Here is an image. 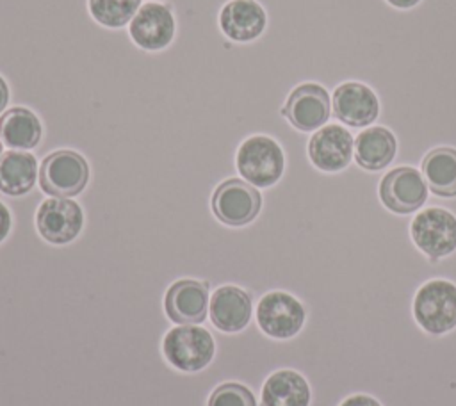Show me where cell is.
<instances>
[{
    "label": "cell",
    "mask_w": 456,
    "mask_h": 406,
    "mask_svg": "<svg viewBox=\"0 0 456 406\" xmlns=\"http://www.w3.org/2000/svg\"><path fill=\"white\" fill-rule=\"evenodd\" d=\"M36 224L41 237L52 244H68L82 230V208L69 198H48L36 214Z\"/></svg>",
    "instance_id": "10"
},
{
    "label": "cell",
    "mask_w": 456,
    "mask_h": 406,
    "mask_svg": "<svg viewBox=\"0 0 456 406\" xmlns=\"http://www.w3.org/2000/svg\"><path fill=\"white\" fill-rule=\"evenodd\" d=\"M89 180L86 158L71 150L50 153L39 167V185L53 198H71L84 191Z\"/></svg>",
    "instance_id": "5"
},
{
    "label": "cell",
    "mask_w": 456,
    "mask_h": 406,
    "mask_svg": "<svg viewBox=\"0 0 456 406\" xmlns=\"http://www.w3.org/2000/svg\"><path fill=\"white\" fill-rule=\"evenodd\" d=\"M306 321L305 304L289 292H267L256 306V322L260 329L278 340L297 335Z\"/></svg>",
    "instance_id": "6"
},
{
    "label": "cell",
    "mask_w": 456,
    "mask_h": 406,
    "mask_svg": "<svg viewBox=\"0 0 456 406\" xmlns=\"http://www.w3.org/2000/svg\"><path fill=\"white\" fill-rule=\"evenodd\" d=\"M354 155V139L340 125L321 126L308 142L312 164L326 173H337L349 166Z\"/></svg>",
    "instance_id": "11"
},
{
    "label": "cell",
    "mask_w": 456,
    "mask_h": 406,
    "mask_svg": "<svg viewBox=\"0 0 456 406\" xmlns=\"http://www.w3.org/2000/svg\"><path fill=\"white\" fill-rule=\"evenodd\" d=\"M208 285L196 280H178L164 299L167 317L176 324H200L208 310Z\"/></svg>",
    "instance_id": "12"
},
{
    "label": "cell",
    "mask_w": 456,
    "mask_h": 406,
    "mask_svg": "<svg viewBox=\"0 0 456 406\" xmlns=\"http://www.w3.org/2000/svg\"><path fill=\"white\" fill-rule=\"evenodd\" d=\"M411 317L428 335L442 337L456 328V283L435 278L422 283L411 299Z\"/></svg>",
    "instance_id": "1"
},
{
    "label": "cell",
    "mask_w": 456,
    "mask_h": 406,
    "mask_svg": "<svg viewBox=\"0 0 456 406\" xmlns=\"http://www.w3.org/2000/svg\"><path fill=\"white\" fill-rule=\"evenodd\" d=\"M420 169L433 194L442 198L456 196V148L440 146L428 151Z\"/></svg>",
    "instance_id": "19"
},
{
    "label": "cell",
    "mask_w": 456,
    "mask_h": 406,
    "mask_svg": "<svg viewBox=\"0 0 456 406\" xmlns=\"http://www.w3.org/2000/svg\"><path fill=\"white\" fill-rule=\"evenodd\" d=\"M338 406H383V404L369 394H351L346 399H342Z\"/></svg>",
    "instance_id": "24"
},
{
    "label": "cell",
    "mask_w": 456,
    "mask_h": 406,
    "mask_svg": "<svg viewBox=\"0 0 456 406\" xmlns=\"http://www.w3.org/2000/svg\"><path fill=\"white\" fill-rule=\"evenodd\" d=\"M0 157H2V142H0Z\"/></svg>",
    "instance_id": "28"
},
{
    "label": "cell",
    "mask_w": 456,
    "mask_h": 406,
    "mask_svg": "<svg viewBox=\"0 0 456 406\" xmlns=\"http://www.w3.org/2000/svg\"><path fill=\"white\" fill-rule=\"evenodd\" d=\"M237 169L248 183L255 187H271L283 175V150L267 135H251L239 146Z\"/></svg>",
    "instance_id": "2"
},
{
    "label": "cell",
    "mask_w": 456,
    "mask_h": 406,
    "mask_svg": "<svg viewBox=\"0 0 456 406\" xmlns=\"http://www.w3.org/2000/svg\"><path fill=\"white\" fill-rule=\"evenodd\" d=\"M265 11L255 0H230L219 14V25L233 41H251L265 28Z\"/></svg>",
    "instance_id": "16"
},
{
    "label": "cell",
    "mask_w": 456,
    "mask_h": 406,
    "mask_svg": "<svg viewBox=\"0 0 456 406\" xmlns=\"http://www.w3.org/2000/svg\"><path fill=\"white\" fill-rule=\"evenodd\" d=\"M262 207V196L255 185L230 178L216 187L212 194L214 215L228 226H244L251 223Z\"/></svg>",
    "instance_id": "7"
},
{
    "label": "cell",
    "mask_w": 456,
    "mask_h": 406,
    "mask_svg": "<svg viewBox=\"0 0 456 406\" xmlns=\"http://www.w3.org/2000/svg\"><path fill=\"white\" fill-rule=\"evenodd\" d=\"M130 36L144 50H162L175 36V18L162 4H144L132 18Z\"/></svg>",
    "instance_id": "14"
},
{
    "label": "cell",
    "mask_w": 456,
    "mask_h": 406,
    "mask_svg": "<svg viewBox=\"0 0 456 406\" xmlns=\"http://www.w3.org/2000/svg\"><path fill=\"white\" fill-rule=\"evenodd\" d=\"M388 4H392L394 7H399V9H408V7H413L417 5L420 0H387Z\"/></svg>",
    "instance_id": "27"
},
{
    "label": "cell",
    "mask_w": 456,
    "mask_h": 406,
    "mask_svg": "<svg viewBox=\"0 0 456 406\" xmlns=\"http://www.w3.org/2000/svg\"><path fill=\"white\" fill-rule=\"evenodd\" d=\"M281 114L301 132H314L326 125L331 114L328 91L314 82L297 85L287 98Z\"/></svg>",
    "instance_id": "9"
},
{
    "label": "cell",
    "mask_w": 456,
    "mask_h": 406,
    "mask_svg": "<svg viewBox=\"0 0 456 406\" xmlns=\"http://www.w3.org/2000/svg\"><path fill=\"white\" fill-rule=\"evenodd\" d=\"M208 406H256V401L253 392L244 385L224 383L212 392Z\"/></svg>",
    "instance_id": "23"
},
{
    "label": "cell",
    "mask_w": 456,
    "mask_h": 406,
    "mask_svg": "<svg viewBox=\"0 0 456 406\" xmlns=\"http://www.w3.org/2000/svg\"><path fill=\"white\" fill-rule=\"evenodd\" d=\"M378 194L390 212L404 215L417 212L426 203L428 183L415 167L401 166L379 180Z\"/></svg>",
    "instance_id": "8"
},
{
    "label": "cell",
    "mask_w": 456,
    "mask_h": 406,
    "mask_svg": "<svg viewBox=\"0 0 456 406\" xmlns=\"http://www.w3.org/2000/svg\"><path fill=\"white\" fill-rule=\"evenodd\" d=\"M7 102H9V87H7L5 80L0 77V112L5 110Z\"/></svg>",
    "instance_id": "26"
},
{
    "label": "cell",
    "mask_w": 456,
    "mask_h": 406,
    "mask_svg": "<svg viewBox=\"0 0 456 406\" xmlns=\"http://www.w3.org/2000/svg\"><path fill=\"white\" fill-rule=\"evenodd\" d=\"M37 176L36 157L27 151L11 150L0 157V191L7 196L27 194Z\"/></svg>",
    "instance_id": "21"
},
{
    "label": "cell",
    "mask_w": 456,
    "mask_h": 406,
    "mask_svg": "<svg viewBox=\"0 0 456 406\" xmlns=\"http://www.w3.org/2000/svg\"><path fill=\"white\" fill-rule=\"evenodd\" d=\"M141 0H89L93 18L110 28L123 27L139 11Z\"/></svg>",
    "instance_id": "22"
},
{
    "label": "cell",
    "mask_w": 456,
    "mask_h": 406,
    "mask_svg": "<svg viewBox=\"0 0 456 406\" xmlns=\"http://www.w3.org/2000/svg\"><path fill=\"white\" fill-rule=\"evenodd\" d=\"M41 121L25 107H12L0 118V137L12 150H30L41 141Z\"/></svg>",
    "instance_id": "20"
},
{
    "label": "cell",
    "mask_w": 456,
    "mask_h": 406,
    "mask_svg": "<svg viewBox=\"0 0 456 406\" xmlns=\"http://www.w3.org/2000/svg\"><path fill=\"white\" fill-rule=\"evenodd\" d=\"M413 244L433 262L456 251V215L442 207H428L410 223Z\"/></svg>",
    "instance_id": "3"
},
{
    "label": "cell",
    "mask_w": 456,
    "mask_h": 406,
    "mask_svg": "<svg viewBox=\"0 0 456 406\" xmlns=\"http://www.w3.org/2000/svg\"><path fill=\"white\" fill-rule=\"evenodd\" d=\"M162 349L173 367L183 372H196L210 363L214 356V338L207 329L196 324H178L164 337Z\"/></svg>",
    "instance_id": "4"
},
{
    "label": "cell",
    "mask_w": 456,
    "mask_h": 406,
    "mask_svg": "<svg viewBox=\"0 0 456 406\" xmlns=\"http://www.w3.org/2000/svg\"><path fill=\"white\" fill-rule=\"evenodd\" d=\"M251 297L246 290L235 285L219 287L208 303L212 324L226 333L240 331L251 319Z\"/></svg>",
    "instance_id": "15"
},
{
    "label": "cell",
    "mask_w": 456,
    "mask_h": 406,
    "mask_svg": "<svg viewBox=\"0 0 456 406\" xmlns=\"http://www.w3.org/2000/svg\"><path fill=\"white\" fill-rule=\"evenodd\" d=\"M333 114L347 126H369L379 112V102L362 82H346L333 93Z\"/></svg>",
    "instance_id": "13"
},
{
    "label": "cell",
    "mask_w": 456,
    "mask_h": 406,
    "mask_svg": "<svg viewBox=\"0 0 456 406\" xmlns=\"http://www.w3.org/2000/svg\"><path fill=\"white\" fill-rule=\"evenodd\" d=\"M11 230V212L9 208L0 201V242L7 237Z\"/></svg>",
    "instance_id": "25"
},
{
    "label": "cell",
    "mask_w": 456,
    "mask_h": 406,
    "mask_svg": "<svg viewBox=\"0 0 456 406\" xmlns=\"http://www.w3.org/2000/svg\"><path fill=\"white\" fill-rule=\"evenodd\" d=\"M395 135L385 126H369L356 135L354 158L367 171L385 169L395 157Z\"/></svg>",
    "instance_id": "18"
},
{
    "label": "cell",
    "mask_w": 456,
    "mask_h": 406,
    "mask_svg": "<svg viewBox=\"0 0 456 406\" xmlns=\"http://www.w3.org/2000/svg\"><path fill=\"white\" fill-rule=\"evenodd\" d=\"M310 401L306 378L292 369L273 372L262 386V406H310Z\"/></svg>",
    "instance_id": "17"
}]
</instances>
